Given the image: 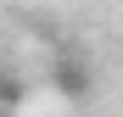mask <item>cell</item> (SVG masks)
Wrapping results in <instances>:
<instances>
[{
  "label": "cell",
  "instance_id": "6da1fadb",
  "mask_svg": "<svg viewBox=\"0 0 123 117\" xmlns=\"http://www.w3.org/2000/svg\"><path fill=\"white\" fill-rule=\"evenodd\" d=\"M56 89L67 95V100H84L90 95V67L78 61V56H62L56 61Z\"/></svg>",
  "mask_w": 123,
  "mask_h": 117
},
{
  "label": "cell",
  "instance_id": "7a4b0ae2",
  "mask_svg": "<svg viewBox=\"0 0 123 117\" xmlns=\"http://www.w3.org/2000/svg\"><path fill=\"white\" fill-rule=\"evenodd\" d=\"M17 106H23V78L0 72V111H17Z\"/></svg>",
  "mask_w": 123,
  "mask_h": 117
}]
</instances>
